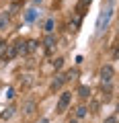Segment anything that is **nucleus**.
I'll return each mask as SVG.
<instances>
[{
    "mask_svg": "<svg viewBox=\"0 0 119 123\" xmlns=\"http://www.w3.org/2000/svg\"><path fill=\"white\" fill-rule=\"evenodd\" d=\"M88 115V109L84 105H80V107H76V119H82V117H86Z\"/></svg>",
    "mask_w": 119,
    "mask_h": 123,
    "instance_id": "13",
    "label": "nucleus"
},
{
    "mask_svg": "<svg viewBox=\"0 0 119 123\" xmlns=\"http://www.w3.org/2000/svg\"><path fill=\"white\" fill-rule=\"evenodd\" d=\"M105 123H117V115H111V117H107Z\"/></svg>",
    "mask_w": 119,
    "mask_h": 123,
    "instance_id": "22",
    "label": "nucleus"
},
{
    "mask_svg": "<svg viewBox=\"0 0 119 123\" xmlns=\"http://www.w3.org/2000/svg\"><path fill=\"white\" fill-rule=\"evenodd\" d=\"M45 31H47V33H51V31H53V18H49V21L45 23Z\"/></svg>",
    "mask_w": 119,
    "mask_h": 123,
    "instance_id": "19",
    "label": "nucleus"
},
{
    "mask_svg": "<svg viewBox=\"0 0 119 123\" xmlns=\"http://www.w3.org/2000/svg\"><path fill=\"white\" fill-rule=\"evenodd\" d=\"M111 17H113V0H109V2H107V6L103 8L101 17H99V23H97V31H99V33H103V31L107 29Z\"/></svg>",
    "mask_w": 119,
    "mask_h": 123,
    "instance_id": "1",
    "label": "nucleus"
},
{
    "mask_svg": "<svg viewBox=\"0 0 119 123\" xmlns=\"http://www.w3.org/2000/svg\"><path fill=\"white\" fill-rule=\"evenodd\" d=\"M21 84H23V88L33 86V74H31V72H25V74L21 76Z\"/></svg>",
    "mask_w": 119,
    "mask_h": 123,
    "instance_id": "5",
    "label": "nucleus"
},
{
    "mask_svg": "<svg viewBox=\"0 0 119 123\" xmlns=\"http://www.w3.org/2000/svg\"><path fill=\"white\" fill-rule=\"evenodd\" d=\"M90 2H93V0H78V4H76V12L84 14L88 10V6H90Z\"/></svg>",
    "mask_w": 119,
    "mask_h": 123,
    "instance_id": "4",
    "label": "nucleus"
},
{
    "mask_svg": "<svg viewBox=\"0 0 119 123\" xmlns=\"http://www.w3.org/2000/svg\"><path fill=\"white\" fill-rule=\"evenodd\" d=\"M37 18V10L35 8H27L25 10V23H33Z\"/></svg>",
    "mask_w": 119,
    "mask_h": 123,
    "instance_id": "9",
    "label": "nucleus"
},
{
    "mask_svg": "<svg viewBox=\"0 0 119 123\" xmlns=\"http://www.w3.org/2000/svg\"><path fill=\"white\" fill-rule=\"evenodd\" d=\"M70 101H72V94H70V92H62V97H60V101H57L56 111H57V113H66V109H68V105H70Z\"/></svg>",
    "mask_w": 119,
    "mask_h": 123,
    "instance_id": "2",
    "label": "nucleus"
},
{
    "mask_svg": "<svg viewBox=\"0 0 119 123\" xmlns=\"http://www.w3.org/2000/svg\"><path fill=\"white\" fill-rule=\"evenodd\" d=\"M6 47H8V43H6V41H0V57H4Z\"/></svg>",
    "mask_w": 119,
    "mask_h": 123,
    "instance_id": "18",
    "label": "nucleus"
},
{
    "mask_svg": "<svg viewBox=\"0 0 119 123\" xmlns=\"http://www.w3.org/2000/svg\"><path fill=\"white\" fill-rule=\"evenodd\" d=\"M68 123H78V119H70V121H68Z\"/></svg>",
    "mask_w": 119,
    "mask_h": 123,
    "instance_id": "23",
    "label": "nucleus"
},
{
    "mask_svg": "<svg viewBox=\"0 0 119 123\" xmlns=\"http://www.w3.org/2000/svg\"><path fill=\"white\" fill-rule=\"evenodd\" d=\"M78 97L80 98H88L90 97V88L88 86H78Z\"/></svg>",
    "mask_w": 119,
    "mask_h": 123,
    "instance_id": "12",
    "label": "nucleus"
},
{
    "mask_svg": "<svg viewBox=\"0 0 119 123\" xmlns=\"http://www.w3.org/2000/svg\"><path fill=\"white\" fill-rule=\"evenodd\" d=\"M113 76H115V70L111 66H103L101 68V80H103V84H109L111 80H113Z\"/></svg>",
    "mask_w": 119,
    "mask_h": 123,
    "instance_id": "3",
    "label": "nucleus"
},
{
    "mask_svg": "<svg viewBox=\"0 0 119 123\" xmlns=\"http://www.w3.org/2000/svg\"><path fill=\"white\" fill-rule=\"evenodd\" d=\"M39 123H49V121H47V119H39Z\"/></svg>",
    "mask_w": 119,
    "mask_h": 123,
    "instance_id": "24",
    "label": "nucleus"
},
{
    "mask_svg": "<svg viewBox=\"0 0 119 123\" xmlns=\"http://www.w3.org/2000/svg\"><path fill=\"white\" fill-rule=\"evenodd\" d=\"M19 53H17V47H14V43L13 45H8V47H6V51H4V60L8 62V60H14V57H17Z\"/></svg>",
    "mask_w": 119,
    "mask_h": 123,
    "instance_id": "7",
    "label": "nucleus"
},
{
    "mask_svg": "<svg viewBox=\"0 0 119 123\" xmlns=\"http://www.w3.org/2000/svg\"><path fill=\"white\" fill-rule=\"evenodd\" d=\"M99 107H101V103H97V101H94L93 105H90V113H99Z\"/></svg>",
    "mask_w": 119,
    "mask_h": 123,
    "instance_id": "20",
    "label": "nucleus"
},
{
    "mask_svg": "<svg viewBox=\"0 0 119 123\" xmlns=\"http://www.w3.org/2000/svg\"><path fill=\"white\" fill-rule=\"evenodd\" d=\"M33 2H37V4H39V2H41V0H33Z\"/></svg>",
    "mask_w": 119,
    "mask_h": 123,
    "instance_id": "25",
    "label": "nucleus"
},
{
    "mask_svg": "<svg viewBox=\"0 0 119 123\" xmlns=\"http://www.w3.org/2000/svg\"><path fill=\"white\" fill-rule=\"evenodd\" d=\"M66 82V80H64V76L60 74V76H56V80H53L51 82V90H57V88H62V84Z\"/></svg>",
    "mask_w": 119,
    "mask_h": 123,
    "instance_id": "11",
    "label": "nucleus"
},
{
    "mask_svg": "<svg viewBox=\"0 0 119 123\" xmlns=\"http://www.w3.org/2000/svg\"><path fill=\"white\" fill-rule=\"evenodd\" d=\"M51 64H53V68H56V70H60V68L64 66V60H62V57H56V60H53Z\"/></svg>",
    "mask_w": 119,
    "mask_h": 123,
    "instance_id": "17",
    "label": "nucleus"
},
{
    "mask_svg": "<svg viewBox=\"0 0 119 123\" xmlns=\"http://www.w3.org/2000/svg\"><path fill=\"white\" fill-rule=\"evenodd\" d=\"M13 113H14V107H8V109H6L4 113L0 115V119H2V121H8V119L13 117Z\"/></svg>",
    "mask_w": 119,
    "mask_h": 123,
    "instance_id": "15",
    "label": "nucleus"
},
{
    "mask_svg": "<svg viewBox=\"0 0 119 123\" xmlns=\"http://www.w3.org/2000/svg\"><path fill=\"white\" fill-rule=\"evenodd\" d=\"M13 97H14V88L8 86V88H6V98H13Z\"/></svg>",
    "mask_w": 119,
    "mask_h": 123,
    "instance_id": "21",
    "label": "nucleus"
},
{
    "mask_svg": "<svg viewBox=\"0 0 119 123\" xmlns=\"http://www.w3.org/2000/svg\"><path fill=\"white\" fill-rule=\"evenodd\" d=\"M56 35H51V33H47V37H45V41H43V45H45V47H47L49 49V51H51V49H53V45H56Z\"/></svg>",
    "mask_w": 119,
    "mask_h": 123,
    "instance_id": "8",
    "label": "nucleus"
},
{
    "mask_svg": "<svg viewBox=\"0 0 119 123\" xmlns=\"http://www.w3.org/2000/svg\"><path fill=\"white\" fill-rule=\"evenodd\" d=\"M76 76H78V70H70L66 76H64V80H66V82H70V80H74Z\"/></svg>",
    "mask_w": 119,
    "mask_h": 123,
    "instance_id": "16",
    "label": "nucleus"
},
{
    "mask_svg": "<svg viewBox=\"0 0 119 123\" xmlns=\"http://www.w3.org/2000/svg\"><path fill=\"white\" fill-rule=\"evenodd\" d=\"M23 111H25L27 115H31L33 111H35V103H33V101H27V103H25V107H23Z\"/></svg>",
    "mask_w": 119,
    "mask_h": 123,
    "instance_id": "14",
    "label": "nucleus"
},
{
    "mask_svg": "<svg viewBox=\"0 0 119 123\" xmlns=\"http://www.w3.org/2000/svg\"><path fill=\"white\" fill-rule=\"evenodd\" d=\"M8 21H10V17L6 12H0V31H4L6 27H8Z\"/></svg>",
    "mask_w": 119,
    "mask_h": 123,
    "instance_id": "10",
    "label": "nucleus"
},
{
    "mask_svg": "<svg viewBox=\"0 0 119 123\" xmlns=\"http://www.w3.org/2000/svg\"><path fill=\"white\" fill-rule=\"evenodd\" d=\"M37 47H39V43H37L35 39H29V41H25V55H27V53H33Z\"/></svg>",
    "mask_w": 119,
    "mask_h": 123,
    "instance_id": "6",
    "label": "nucleus"
}]
</instances>
